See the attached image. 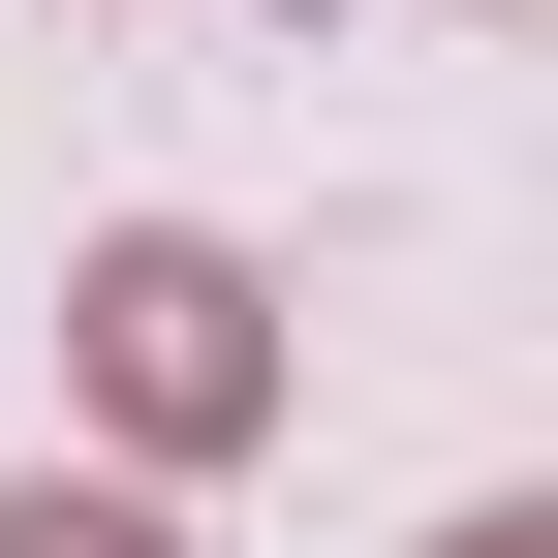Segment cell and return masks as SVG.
Returning <instances> with one entry per match:
<instances>
[{
  "label": "cell",
  "instance_id": "obj_2",
  "mask_svg": "<svg viewBox=\"0 0 558 558\" xmlns=\"http://www.w3.org/2000/svg\"><path fill=\"white\" fill-rule=\"evenodd\" d=\"M0 558H186L156 497H0Z\"/></svg>",
  "mask_w": 558,
  "mask_h": 558
},
{
  "label": "cell",
  "instance_id": "obj_1",
  "mask_svg": "<svg viewBox=\"0 0 558 558\" xmlns=\"http://www.w3.org/2000/svg\"><path fill=\"white\" fill-rule=\"evenodd\" d=\"M94 403H124L156 465H218L248 403H279V311H248V248H186V218H124V248H94Z\"/></svg>",
  "mask_w": 558,
  "mask_h": 558
}]
</instances>
